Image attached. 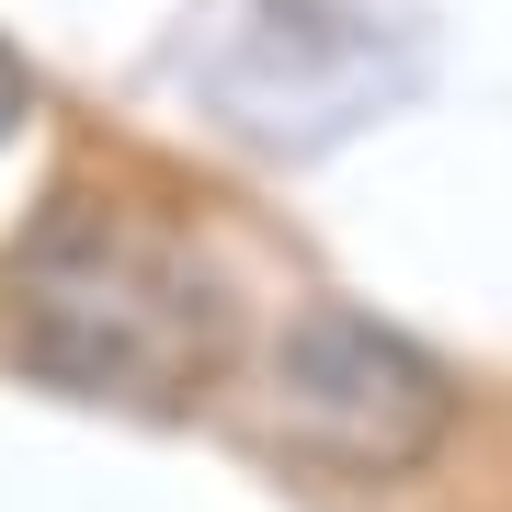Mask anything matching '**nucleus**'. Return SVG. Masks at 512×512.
<instances>
[{"label":"nucleus","instance_id":"f257e3e1","mask_svg":"<svg viewBox=\"0 0 512 512\" xmlns=\"http://www.w3.org/2000/svg\"><path fill=\"white\" fill-rule=\"evenodd\" d=\"M12 342L69 399L171 410L228 365V285L194 239L137 217H57L12 274Z\"/></svg>","mask_w":512,"mask_h":512},{"label":"nucleus","instance_id":"f03ea898","mask_svg":"<svg viewBox=\"0 0 512 512\" xmlns=\"http://www.w3.org/2000/svg\"><path fill=\"white\" fill-rule=\"evenodd\" d=\"M274 433L330 478H421L456 444V376L353 296H308L274 342Z\"/></svg>","mask_w":512,"mask_h":512},{"label":"nucleus","instance_id":"7ed1b4c3","mask_svg":"<svg viewBox=\"0 0 512 512\" xmlns=\"http://www.w3.org/2000/svg\"><path fill=\"white\" fill-rule=\"evenodd\" d=\"M12 126H23V69L0 57V137H12Z\"/></svg>","mask_w":512,"mask_h":512}]
</instances>
